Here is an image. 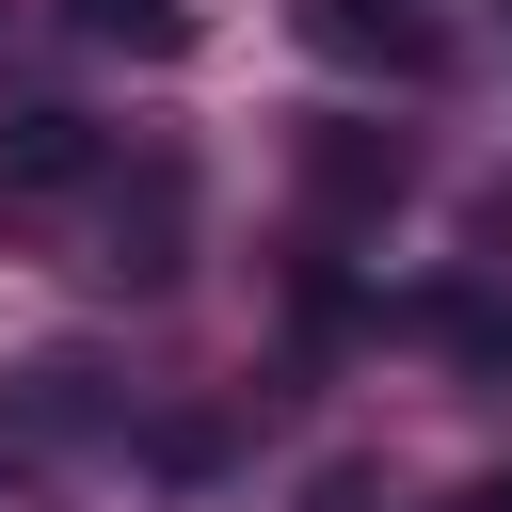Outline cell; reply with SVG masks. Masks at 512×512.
Returning a JSON list of instances; mask_svg holds the SVG:
<instances>
[{"label": "cell", "instance_id": "1", "mask_svg": "<svg viewBox=\"0 0 512 512\" xmlns=\"http://www.w3.org/2000/svg\"><path fill=\"white\" fill-rule=\"evenodd\" d=\"M304 16V48L320 64H352V80H432L464 32H448V0H288Z\"/></svg>", "mask_w": 512, "mask_h": 512}, {"label": "cell", "instance_id": "2", "mask_svg": "<svg viewBox=\"0 0 512 512\" xmlns=\"http://www.w3.org/2000/svg\"><path fill=\"white\" fill-rule=\"evenodd\" d=\"M80 176H112V144H96L80 112H16V128H0V208H48V192H80Z\"/></svg>", "mask_w": 512, "mask_h": 512}, {"label": "cell", "instance_id": "3", "mask_svg": "<svg viewBox=\"0 0 512 512\" xmlns=\"http://www.w3.org/2000/svg\"><path fill=\"white\" fill-rule=\"evenodd\" d=\"M368 192H400V144L336 128V144H320V208H368Z\"/></svg>", "mask_w": 512, "mask_h": 512}, {"label": "cell", "instance_id": "4", "mask_svg": "<svg viewBox=\"0 0 512 512\" xmlns=\"http://www.w3.org/2000/svg\"><path fill=\"white\" fill-rule=\"evenodd\" d=\"M64 16H80V32H112V48H176V32H192L176 0H64Z\"/></svg>", "mask_w": 512, "mask_h": 512}, {"label": "cell", "instance_id": "5", "mask_svg": "<svg viewBox=\"0 0 512 512\" xmlns=\"http://www.w3.org/2000/svg\"><path fill=\"white\" fill-rule=\"evenodd\" d=\"M464 512H512V464H496V480H464Z\"/></svg>", "mask_w": 512, "mask_h": 512}]
</instances>
